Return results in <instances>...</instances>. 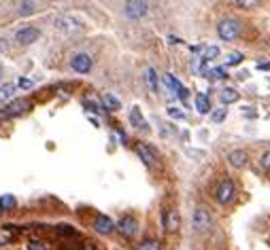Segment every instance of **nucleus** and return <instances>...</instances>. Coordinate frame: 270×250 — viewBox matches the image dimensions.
I'll use <instances>...</instances> for the list:
<instances>
[{
	"label": "nucleus",
	"mask_w": 270,
	"mask_h": 250,
	"mask_svg": "<svg viewBox=\"0 0 270 250\" xmlns=\"http://www.w3.org/2000/svg\"><path fill=\"white\" fill-rule=\"evenodd\" d=\"M28 109H30V102H28L26 98H17V100L11 102L3 113H0V119H13V117H19V115L26 113Z\"/></svg>",
	"instance_id": "f03ea898"
},
{
	"label": "nucleus",
	"mask_w": 270,
	"mask_h": 250,
	"mask_svg": "<svg viewBox=\"0 0 270 250\" xmlns=\"http://www.w3.org/2000/svg\"><path fill=\"white\" fill-rule=\"evenodd\" d=\"M219 100H221V104H224V106H228V104H232V102L238 100V91L232 89V87L221 89V91H219Z\"/></svg>",
	"instance_id": "2eb2a0df"
},
{
	"label": "nucleus",
	"mask_w": 270,
	"mask_h": 250,
	"mask_svg": "<svg viewBox=\"0 0 270 250\" xmlns=\"http://www.w3.org/2000/svg\"><path fill=\"white\" fill-rule=\"evenodd\" d=\"M34 9H37L34 3H19L17 5V13L19 15H28V13H34Z\"/></svg>",
	"instance_id": "412c9836"
},
{
	"label": "nucleus",
	"mask_w": 270,
	"mask_h": 250,
	"mask_svg": "<svg viewBox=\"0 0 270 250\" xmlns=\"http://www.w3.org/2000/svg\"><path fill=\"white\" fill-rule=\"evenodd\" d=\"M149 5L147 3H126V15L130 19H140L143 15H147Z\"/></svg>",
	"instance_id": "6e6552de"
},
{
	"label": "nucleus",
	"mask_w": 270,
	"mask_h": 250,
	"mask_svg": "<svg viewBox=\"0 0 270 250\" xmlns=\"http://www.w3.org/2000/svg\"><path fill=\"white\" fill-rule=\"evenodd\" d=\"M136 153H138V157L143 159L147 165H154L156 163V155H154V151H151L147 145H136Z\"/></svg>",
	"instance_id": "4468645a"
},
{
	"label": "nucleus",
	"mask_w": 270,
	"mask_h": 250,
	"mask_svg": "<svg viewBox=\"0 0 270 250\" xmlns=\"http://www.w3.org/2000/svg\"><path fill=\"white\" fill-rule=\"evenodd\" d=\"M241 59H243V55H241V53H232V55L228 57V62H226V66H236V64L241 62Z\"/></svg>",
	"instance_id": "a878e982"
},
{
	"label": "nucleus",
	"mask_w": 270,
	"mask_h": 250,
	"mask_svg": "<svg viewBox=\"0 0 270 250\" xmlns=\"http://www.w3.org/2000/svg\"><path fill=\"white\" fill-rule=\"evenodd\" d=\"M28 250H47V246L45 244H41V242H30V246H28Z\"/></svg>",
	"instance_id": "c85d7f7f"
},
{
	"label": "nucleus",
	"mask_w": 270,
	"mask_h": 250,
	"mask_svg": "<svg viewBox=\"0 0 270 250\" xmlns=\"http://www.w3.org/2000/svg\"><path fill=\"white\" fill-rule=\"evenodd\" d=\"M162 221H164V229L170 231V233L181 227V217H179L177 210H166V212H164V217H162Z\"/></svg>",
	"instance_id": "0eeeda50"
},
{
	"label": "nucleus",
	"mask_w": 270,
	"mask_h": 250,
	"mask_svg": "<svg viewBox=\"0 0 270 250\" xmlns=\"http://www.w3.org/2000/svg\"><path fill=\"white\" fill-rule=\"evenodd\" d=\"M206 77H211V79H224L226 77V68H213V70H206Z\"/></svg>",
	"instance_id": "b1692460"
},
{
	"label": "nucleus",
	"mask_w": 270,
	"mask_h": 250,
	"mask_svg": "<svg viewBox=\"0 0 270 250\" xmlns=\"http://www.w3.org/2000/svg\"><path fill=\"white\" fill-rule=\"evenodd\" d=\"M238 7H253V5H257V3H236Z\"/></svg>",
	"instance_id": "2f4dec72"
},
{
	"label": "nucleus",
	"mask_w": 270,
	"mask_h": 250,
	"mask_svg": "<svg viewBox=\"0 0 270 250\" xmlns=\"http://www.w3.org/2000/svg\"><path fill=\"white\" fill-rule=\"evenodd\" d=\"M83 250H96V248H94V244H89V242H87V244L83 246Z\"/></svg>",
	"instance_id": "473e14b6"
},
{
	"label": "nucleus",
	"mask_w": 270,
	"mask_h": 250,
	"mask_svg": "<svg viewBox=\"0 0 270 250\" xmlns=\"http://www.w3.org/2000/svg\"><path fill=\"white\" fill-rule=\"evenodd\" d=\"M196 109H198L200 115L211 113V100H208L206 93H198V96H196Z\"/></svg>",
	"instance_id": "dca6fc26"
},
{
	"label": "nucleus",
	"mask_w": 270,
	"mask_h": 250,
	"mask_svg": "<svg viewBox=\"0 0 270 250\" xmlns=\"http://www.w3.org/2000/svg\"><path fill=\"white\" fill-rule=\"evenodd\" d=\"M164 83H166V85H168L172 91H177V96H179L183 102L187 100V89H185V87H183L181 83H179L177 79H174L172 75H164Z\"/></svg>",
	"instance_id": "9b49d317"
},
{
	"label": "nucleus",
	"mask_w": 270,
	"mask_h": 250,
	"mask_svg": "<svg viewBox=\"0 0 270 250\" xmlns=\"http://www.w3.org/2000/svg\"><path fill=\"white\" fill-rule=\"evenodd\" d=\"M211 223H213V219H211L208 210L198 208V210L194 212V229H196V231H208Z\"/></svg>",
	"instance_id": "39448f33"
},
{
	"label": "nucleus",
	"mask_w": 270,
	"mask_h": 250,
	"mask_svg": "<svg viewBox=\"0 0 270 250\" xmlns=\"http://www.w3.org/2000/svg\"><path fill=\"white\" fill-rule=\"evenodd\" d=\"M15 208V197L13 195H3L0 197V212H9Z\"/></svg>",
	"instance_id": "6ab92c4d"
},
{
	"label": "nucleus",
	"mask_w": 270,
	"mask_h": 250,
	"mask_svg": "<svg viewBox=\"0 0 270 250\" xmlns=\"http://www.w3.org/2000/svg\"><path fill=\"white\" fill-rule=\"evenodd\" d=\"M104 106H107L109 111H119L122 109V102L117 100L115 96H111V93H107V96H104Z\"/></svg>",
	"instance_id": "aec40b11"
},
{
	"label": "nucleus",
	"mask_w": 270,
	"mask_h": 250,
	"mask_svg": "<svg viewBox=\"0 0 270 250\" xmlns=\"http://www.w3.org/2000/svg\"><path fill=\"white\" fill-rule=\"evenodd\" d=\"M145 81L149 83V87H151V91H158V75H156V70L154 68H147L145 70Z\"/></svg>",
	"instance_id": "a211bd4d"
},
{
	"label": "nucleus",
	"mask_w": 270,
	"mask_h": 250,
	"mask_svg": "<svg viewBox=\"0 0 270 250\" xmlns=\"http://www.w3.org/2000/svg\"><path fill=\"white\" fill-rule=\"evenodd\" d=\"M19 85H21L23 89H30V87H32V81H30V79H19Z\"/></svg>",
	"instance_id": "7c9ffc66"
},
{
	"label": "nucleus",
	"mask_w": 270,
	"mask_h": 250,
	"mask_svg": "<svg viewBox=\"0 0 270 250\" xmlns=\"http://www.w3.org/2000/svg\"><path fill=\"white\" fill-rule=\"evenodd\" d=\"M57 231H60V233H66V235H73V233H75V229H70L68 225H60V227H57Z\"/></svg>",
	"instance_id": "c756f323"
},
{
	"label": "nucleus",
	"mask_w": 270,
	"mask_h": 250,
	"mask_svg": "<svg viewBox=\"0 0 270 250\" xmlns=\"http://www.w3.org/2000/svg\"><path fill=\"white\" fill-rule=\"evenodd\" d=\"M234 197V185L230 181H224L217 187V201L219 204H230Z\"/></svg>",
	"instance_id": "1a4fd4ad"
},
{
	"label": "nucleus",
	"mask_w": 270,
	"mask_h": 250,
	"mask_svg": "<svg viewBox=\"0 0 270 250\" xmlns=\"http://www.w3.org/2000/svg\"><path fill=\"white\" fill-rule=\"evenodd\" d=\"M70 68L79 75H85L92 70V57L87 53H77V55L70 57Z\"/></svg>",
	"instance_id": "20e7f679"
},
{
	"label": "nucleus",
	"mask_w": 270,
	"mask_h": 250,
	"mask_svg": "<svg viewBox=\"0 0 270 250\" xmlns=\"http://www.w3.org/2000/svg\"><path fill=\"white\" fill-rule=\"evenodd\" d=\"M226 115H228L226 109H219V111H215L213 115H211V119H213L215 123H219V121H224V119H226Z\"/></svg>",
	"instance_id": "393cba45"
},
{
	"label": "nucleus",
	"mask_w": 270,
	"mask_h": 250,
	"mask_svg": "<svg viewBox=\"0 0 270 250\" xmlns=\"http://www.w3.org/2000/svg\"><path fill=\"white\" fill-rule=\"evenodd\" d=\"M228 159H230V165H234V168H243V165L247 163V153L241 151V149H234L228 155Z\"/></svg>",
	"instance_id": "ddd939ff"
},
{
	"label": "nucleus",
	"mask_w": 270,
	"mask_h": 250,
	"mask_svg": "<svg viewBox=\"0 0 270 250\" xmlns=\"http://www.w3.org/2000/svg\"><path fill=\"white\" fill-rule=\"evenodd\" d=\"M138 250H160V242L158 240H145L138 244Z\"/></svg>",
	"instance_id": "5701e85b"
},
{
	"label": "nucleus",
	"mask_w": 270,
	"mask_h": 250,
	"mask_svg": "<svg viewBox=\"0 0 270 250\" xmlns=\"http://www.w3.org/2000/svg\"><path fill=\"white\" fill-rule=\"evenodd\" d=\"M217 34H219V39H224V41H234L241 34L238 21L236 19H224V21H219Z\"/></svg>",
	"instance_id": "f257e3e1"
},
{
	"label": "nucleus",
	"mask_w": 270,
	"mask_h": 250,
	"mask_svg": "<svg viewBox=\"0 0 270 250\" xmlns=\"http://www.w3.org/2000/svg\"><path fill=\"white\" fill-rule=\"evenodd\" d=\"M41 37V30L39 28H34V26H26V28H19L15 32V43L17 45H32L34 41H39Z\"/></svg>",
	"instance_id": "7ed1b4c3"
},
{
	"label": "nucleus",
	"mask_w": 270,
	"mask_h": 250,
	"mask_svg": "<svg viewBox=\"0 0 270 250\" xmlns=\"http://www.w3.org/2000/svg\"><path fill=\"white\" fill-rule=\"evenodd\" d=\"M94 229H96L98 233H102V235H107V233H111V231L115 229V225H113V221H111L109 217H104V214H98L96 221H94Z\"/></svg>",
	"instance_id": "9d476101"
},
{
	"label": "nucleus",
	"mask_w": 270,
	"mask_h": 250,
	"mask_svg": "<svg viewBox=\"0 0 270 250\" xmlns=\"http://www.w3.org/2000/svg\"><path fill=\"white\" fill-rule=\"evenodd\" d=\"M262 168H264L266 172H270V153H264V155H262Z\"/></svg>",
	"instance_id": "cd10ccee"
},
{
	"label": "nucleus",
	"mask_w": 270,
	"mask_h": 250,
	"mask_svg": "<svg viewBox=\"0 0 270 250\" xmlns=\"http://www.w3.org/2000/svg\"><path fill=\"white\" fill-rule=\"evenodd\" d=\"M168 115H170L172 119H185V115H183L179 109H174V106H170V109H168Z\"/></svg>",
	"instance_id": "bb28decb"
},
{
	"label": "nucleus",
	"mask_w": 270,
	"mask_h": 250,
	"mask_svg": "<svg viewBox=\"0 0 270 250\" xmlns=\"http://www.w3.org/2000/svg\"><path fill=\"white\" fill-rule=\"evenodd\" d=\"M0 77H3V66H0Z\"/></svg>",
	"instance_id": "72a5a7b5"
},
{
	"label": "nucleus",
	"mask_w": 270,
	"mask_h": 250,
	"mask_svg": "<svg viewBox=\"0 0 270 250\" xmlns=\"http://www.w3.org/2000/svg\"><path fill=\"white\" fill-rule=\"evenodd\" d=\"M13 91H15V85H13V83H7V85H3V89H0V102L13 96Z\"/></svg>",
	"instance_id": "4be33fe9"
},
{
	"label": "nucleus",
	"mask_w": 270,
	"mask_h": 250,
	"mask_svg": "<svg viewBox=\"0 0 270 250\" xmlns=\"http://www.w3.org/2000/svg\"><path fill=\"white\" fill-rule=\"evenodd\" d=\"M130 123H132L134 127H138V129H143V132H147V129H149V125H147V121H145V117L140 115V109H138V106H134V109L130 111Z\"/></svg>",
	"instance_id": "f8f14e48"
},
{
	"label": "nucleus",
	"mask_w": 270,
	"mask_h": 250,
	"mask_svg": "<svg viewBox=\"0 0 270 250\" xmlns=\"http://www.w3.org/2000/svg\"><path fill=\"white\" fill-rule=\"evenodd\" d=\"M217 55H219V47H215V45L204 47V53L200 55V62H202V64H206V62H211V59H215Z\"/></svg>",
	"instance_id": "f3484780"
},
{
	"label": "nucleus",
	"mask_w": 270,
	"mask_h": 250,
	"mask_svg": "<svg viewBox=\"0 0 270 250\" xmlns=\"http://www.w3.org/2000/svg\"><path fill=\"white\" fill-rule=\"evenodd\" d=\"M117 229H119V233L126 235V237H134L136 231H138V223L132 217H124L119 223H117Z\"/></svg>",
	"instance_id": "423d86ee"
}]
</instances>
